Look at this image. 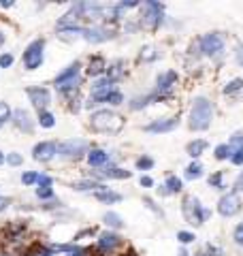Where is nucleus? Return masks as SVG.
I'll return each mask as SVG.
<instances>
[{
	"label": "nucleus",
	"mask_w": 243,
	"mask_h": 256,
	"mask_svg": "<svg viewBox=\"0 0 243 256\" xmlns=\"http://www.w3.org/2000/svg\"><path fill=\"white\" fill-rule=\"evenodd\" d=\"M177 239H179V241L186 245V243H192L194 241V235L188 233V231H179V233H177Z\"/></svg>",
	"instance_id": "37"
},
{
	"label": "nucleus",
	"mask_w": 243,
	"mask_h": 256,
	"mask_svg": "<svg viewBox=\"0 0 243 256\" xmlns=\"http://www.w3.org/2000/svg\"><path fill=\"white\" fill-rule=\"evenodd\" d=\"M230 156H233V149H230L228 143H220V145L215 147V158L218 160H226Z\"/></svg>",
	"instance_id": "26"
},
{
	"label": "nucleus",
	"mask_w": 243,
	"mask_h": 256,
	"mask_svg": "<svg viewBox=\"0 0 243 256\" xmlns=\"http://www.w3.org/2000/svg\"><path fill=\"white\" fill-rule=\"evenodd\" d=\"M179 256H190V254H188L186 250H181V252H179Z\"/></svg>",
	"instance_id": "52"
},
{
	"label": "nucleus",
	"mask_w": 243,
	"mask_h": 256,
	"mask_svg": "<svg viewBox=\"0 0 243 256\" xmlns=\"http://www.w3.org/2000/svg\"><path fill=\"white\" fill-rule=\"evenodd\" d=\"M162 11L164 7L158 2H145L143 4V15H141V24L149 30H156L162 24Z\"/></svg>",
	"instance_id": "6"
},
{
	"label": "nucleus",
	"mask_w": 243,
	"mask_h": 256,
	"mask_svg": "<svg viewBox=\"0 0 243 256\" xmlns=\"http://www.w3.org/2000/svg\"><path fill=\"white\" fill-rule=\"evenodd\" d=\"M228 145H230V149H243V132H235Z\"/></svg>",
	"instance_id": "36"
},
{
	"label": "nucleus",
	"mask_w": 243,
	"mask_h": 256,
	"mask_svg": "<svg viewBox=\"0 0 243 256\" xmlns=\"http://www.w3.org/2000/svg\"><path fill=\"white\" fill-rule=\"evenodd\" d=\"M4 162V156H2V154H0V164H2Z\"/></svg>",
	"instance_id": "53"
},
{
	"label": "nucleus",
	"mask_w": 243,
	"mask_h": 256,
	"mask_svg": "<svg viewBox=\"0 0 243 256\" xmlns=\"http://www.w3.org/2000/svg\"><path fill=\"white\" fill-rule=\"evenodd\" d=\"M175 126H177V120H175V117H169V120L152 122V124L145 126V130H147V132H171Z\"/></svg>",
	"instance_id": "15"
},
{
	"label": "nucleus",
	"mask_w": 243,
	"mask_h": 256,
	"mask_svg": "<svg viewBox=\"0 0 243 256\" xmlns=\"http://www.w3.org/2000/svg\"><path fill=\"white\" fill-rule=\"evenodd\" d=\"M198 177H203V167H201V162L194 160L192 164L186 167V179H198Z\"/></svg>",
	"instance_id": "24"
},
{
	"label": "nucleus",
	"mask_w": 243,
	"mask_h": 256,
	"mask_svg": "<svg viewBox=\"0 0 243 256\" xmlns=\"http://www.w3.org/2000/svg\"><path fill=\"white\" fill-rule=\"evenodd\" d=\"M85 149H88V141H83V139H68V141L58 145V154L62 158H79L85 154Z\"/></svg>",
	"instance_id": "8"
},
{
	"label": "nucleus",
	"mask_w": 243,
	"mask_h": 256,
	"mask_svg": "<svg viewBox=\"0 0 243 256\" xmlns=\"http://www.w3.org/2000/svg\"><path fill=\"white\" fill-rule=\"evenodd\" d=\"M102 71H105V60H102L100 56L92 58V60H90V66H88V73L92 75V77H98Z\"/></svg>",
	"instance_id": "22"
},
{
	"label": "nucleus",
	"mask_w": 243,
	"mask_h": 256,
	"mask_svg": "<svg viewBox=\"0 0 243 256\" xmlns=\"http://www.w3.org/2000/svg\"><path fill=\"white\" fill-rule=\"evenodd\" d=\"M79 68L81 64L79 62H73L66 71H62L60 75L56 77V88L62 90V92H71V90H77V83H79Z\"/></svg>",
	"instance_id": "4"
},
{
	"label": "nucleus",
	"mask_w": 243,
	"mask_h": 256,
	"mask_svg": "<svg viewBox=\"0 0 243 256\" xmlns=\"http://www.w3.org/2000/svg\"><path fill=\"white\" fill-rule=\"evenodd\" d=\"M241 205H243V203L239 199V194H237V192H228V194H224L222 199H220L218 211H220V216L230 218V216H235V213L241 211Z\"/></svg>",
	"instance_id": "9"
},
{
	"label": "nucleus",
	"mask_w": 243,
	"mask_h": 256,
	"mask_svg": "<svg viewBox=\"0 0 243 256\" xmlns=\"http://www.w3.org/2000/svg\"><path fill=\"white\" fill-rule=\"evenodd\" d=\"M102 103H109V105H120V103H124V96H122V92H117V90H111V92L105 96V100H102Z\"/></svg>",
	"instance_id": "30"
},
{
	"label": "nucleus",
	"mask_w": 243,
	"mask_h": 256,
	"mask_svg": "<svg viewBox=\"0 0 243 256\" xmlns=\"http://www.w3.org/2000/svg\"><path fill=\"white\" fill-rule=\"evenodd\" d=\"M9 115H11V109L7 107V103H0V120H9Z\"/></svg>",
	"instance_id": "44"
},
{
	"label": "nucleus",
	"mask_w": 243,
	"mask_h": 256,
	"mask_svg": "<svg viewBox=\"0 0 243 256\" xmlns=\"http://www.w3.org/2000/svg\"><path fill=\"white\" fill-rule=\"evenodd\" d=\"M194 256H205V254H194Z\"/></svg>",
	"instance_id": "54"
},
{
	"label": "nucleus",
	"mask_w": 243,
	"mask_h": 256,
	"mask_svg": "<svg viewBox=\"0 0 243 256\" xmlns=\"http://www.w3.org/2000/svg\"><path fill=\"white\" fill-rule=\"evenodd\" d=\"M26 94H28L30 103L41 111H45V107L51 103V94H49V90L47 88H28L26 90Z\"/></svg>",
	"instance_id": "12"
},
{
	"label": "nucleus",
	"mask_w": 243,
	"mask_h": 256,
	"mask_svg": "<svg viewBox=\"0 0 243 256\" xmlns=\"http://www.w3.org/2000/svg\"><path fill=\"white\" fill-rule=\"evenodd\" d=\"M201 51L209 58H215L224 51V39L218 34V32H209L201 39Z\"/></svg>",
	"instance_id": "7"
},
{
	"label": "nucleus",
	"mask_w": 243,
	"mask_h": 256,
	"mask_svg": "<svg viewBox=\"0 0 243 256\" xmlns=\"http://www.w3.org/2000/svg\"><path fill=\"white\" fill-rule=\"evenodd\" d=\"M39 124L43 128H53L56 126V117H53L49 111H41V115H39Z\"/></svg>",
	"instance_id": "29"
},
{
	"label": "nucleus",
	"mask_w": 243,
	"mask_h": 256,
	"mask_svg": "<svg viewBox=\"0 0 243 256\" xmlns=\"http://www.w3.org/2000/svg\"><path fill=\"white\" fill-rule=\"evenodd\" d=\"M102 220H105V224H107V226H111V228H122V226H124L122 216H117L115 211H107Z\"/></svg>",
	"instance_id": "23"
},
{
	"label": "nucleus",
	"mask_w": 243,
	"mask_h": 256,
	"mask_svg": "<svg viewBox=\"0 0 243 256\" xmlns=\"http://www.w3.org/2000/svg\"><path fill=\"white\" fill-rule=\"evenodd\" d=\"M213 122V105L205 96H196L190 109V128L192 130H207Z\"/></svg>",
	"instance_id": "1"
},
{
	"label": "nucleus",
	"mask_w": 243,
	"mask_h": 256,
	"mask_svg": "<svg viewBox=\"0 0 243 256\" xmlns=\"http://www.w3.org/2000/svg\"><path fill=\"white\" fill-rule=\"evenodd\" d=\"M235 60H237V64L239 66H243V43L239 47H237V51H235Z\"/></svg>",
	"instance_id": "46"
},
{
	"label": "nucleus",
	"mask_w": 243,
	"mask_h": 256,
	"mask_svg": "<svg viewBox=\"0 0 243 256\" xmlns=\"http://www.w3.org/2000/svg\"><path fill=\"white\" fill-rule=\"evenodd\" d=\"M141 186L149 188V186H154V179H152V177H147V175H143V177H141Z\"/></svg>",
	"instance_id": "48"
},
{
	"label": "nucleus",
	"mask_w": 243,
	"mask_h": 256,
	"mask_svg": "<svg viewBox=\"0 0 243 256\" xmlns=\"http://www.w3.org/2000/svg\"><path fill=\"white\" fill-rule=\"evenodd\" d=\"M7 205H9V199H0V211L7 209Z\"/></svg>",
	"instance_id": "49"
},
{
	"label": "nucleus",
	"mask_w": 243,
	"mask_h": 256,
	"mask_svg": "<svg viewBox=\"0 0 243 256\" xmlns=\"http://www.w3.org/2000/svg\"><path fill=\"white\" fill-rule=\"evenodd\" d=\"M230 162L237 164V167H241L243 164V149H235L233 156H230Z\"/></svg>",
	"instance_id": "39"
},
{
	"label": "nucleus",
	"mask_w": 243,
	"mask_h": 256,
	"mask_svg": "<svg viewBox=\"0 0 243 256\" xmlns=\"http://www.w3.org/2000/svg\"><path fill=\"white\" fill-rule=\"evenodd\" d=\"M13 117H15V120H13V122H15V126H17L19 130H24V132H32V128H34V126H32L30 113H28L26 109H17V111L13 113Z\"/></svg>",
	"instance_id": "16"
},
{
	"label": "nucleus",
	"mask_w": 243,
	"mask_h": 256,
	"mask_svg": "<svg viewBox=\"0 0 243 256\" xmlns=\"http://www.w3.org/2000/svg\"><path fill=\"white\" fill-rule=\"evenodd\" d=\"M120 243H122V237L115 233H102L98 237V248L102 252H111V250H115Z\"/></svg>",
	"instance_id": "14"
},
{
	"label": "nucleus",
	"mask_w": 243,
	"mask_h": 256,
	"mask_svg": "<svg viewBox=\"0 0 243 256\" xmlns=\"http://www.w3.org/2000/svg\"><path fill=\"white\" fill-rule=\"evenodd\" d=\"M56 154H58V145L53 141H41L32 149V156H34V160H39V162H49Z\"/></svg>",
	"instance_id": "11"
},
{
	"label": "nucleus",
	"mask_w": 243,
	"mask_h": 256,
	"mask_svg": "<svg viewBox=\"0 0 243 256\" xmlns=\"http://www.w3.org/2000/svg\"><path fill=\"white\" fill-rule=\"evenodd\" d=\"M0 256H7V254H0Z\"/></svg>",
	"instance_id": "56"
},
{
	"label": "nucleus",
	"mask_w": 243,
	"mask_h": 256,
	"mask_svg": "<svg viewBox=\"0 0 243 256\" xmlns=\"http://www.w3.org/2000/svg\"><path fill=\"white\" fill-rule=\"evenodd\" d=\"M11 64H13V56L11 53H2L0 56V68H9Z\"/></svg>",
	"instance_id": "40"
},
{
	"label": "nucleus",
	"mask_w": 243,
	"mask_h": 256,
	"mask_svg": "<svg viewBox=\"0 0 243 256\" xmlns=\"http://www.w3.org/2000/svg\"><path fill=\"white\" fill-rule=\"evenodd\" d=\"M90 124L94 130H102V132H117L124 126V120L117 113H113L109 109H102L92 113L90 117Z\"/></svg>",
	"instance_id": "2"
},
{
	"label": "nucleus",
	"mask_w": 243,
	"mask_h": 256,
	"mask_svg": "<svg viewBox=\"0 0 243 256\" xmlns=\"http://www.w3.org/2000/svg\"><path fill=\"white\" fill-rule=\"evenodd\" d=\"M75 190H105V186L98 184V181H79V184H75Z\"/></svg>",
	"instance_id": "27"
},
{
	"label": "nucleus",
	"mask_w": 243,
	"mask_h": 256,
	"mask_svg": "<svg viewBox=\"0 0 243 256\" xmlns=\"http://www.w3.org/2000/svg\"><path fill=\"white\" fill-rule=\"evenodd\" d=\"M0 4H2V7H4V9H9V7H13V2H11V0H2V2H0Z\"/></svg>",
	"instance_id": "50"
},
{
	"label": "nucleus",
	"mask_w": 243,
	"mask_h": 256,
	"mask_svg": "<svg viewBox=\"0 0 243 256\" xmlns=\"http://www.w3.org/2000/svg\"><path fill=\"white\" fill-rule=\"evenodd\" d=\"M207 252H209V256H224V250L218 248V245H211V243H207Z\"/></svg>",
	"instance_id": "43"
},
{
	"label": "nucleus",
	"mask_w": 243,
	"mask_h": 256,
	"mask_svg": "<svg viewBox=\"0 0 243 256\" xmlns=\"http://www.w3.org/2000/svg\"><path fill=\"white\" fill-rule=\"evenodd\" d=\"M107 160H109V154H107L105 149H92L88 154L90 167H102V164H107Z\"/></svg>",
	"instance_id": "17"
},
{
	"label": "nucleus",
	"mask_w": 243,
	"mask_h": 256,
	"mask_svg": "<svg viewBox=\"0 0 243 256\" xmlns=\"http://www.w3.org/2000/svg\"><path fill=\"white\" fill-rule=\"evenodd\" d=\"M207 149V141L205 139H196V141H192V143H188V147H186V152H188V156L196 160L201 154Z\"/></svg>",
	"instance_id": "18"
},
{
	"label": "nucleus",
	"mask_w": 243,
	"mask_h": 256,
	"mask_svg": "<svg viewBox=\"0 0 243 256\" xmlns=\"http://www.w3.org/2000/svg\"><path fill=\"white\" fill-rule=\"evenodd\" d=\"M98 175H102V177H109V179H128L132 173H130V171L117 169V167H107L105 171H100Z\"/></svg>",
	"instance_id": "19"
},
{
	"label": "nucleus",
	"mask_w": 243,
	"mask_h": 256,
	"mask_svg": "<svg viewBox=\"0 0 243 256\" xmlns=\"http://www.w3.org/2000/svg\"><path fill=\"white\" fill-rule=\"evenodd\" d=\"M81 36L90 43H105V41L113 39V30L102 28V26H92V28H83Z\"/></svg>",
	"instance_id": "13"
},
{
	"label": "nucleus",
	"mask_w": 243,
	"mask_h": 256,
	"mask_svg": "<svg viewBox=\"0 0 243 256\" xmlns=\"http://www.w3.org/2000/svg\"><path fill=\"white\" fill-rule=\"evenodd\" d=\"M2 43H4V34H2V32H0V45H2Z\"/></svg>",
	"instance_id": "51"
},
{
	"label": "nucleus",
	"mask_w": 243,
	"mask_h": 256,
	"mask_svg": "<svg viewBox=\"0 0 243 256\" xmlns=\"http://www.w3.org/2000/svg\"><path fill=\"white\" fill-rule=\"evenodd\" d=\"M233 239H235L237 245H243V222L237 224V228H235V233H233Z\"/></svg>",
	"instance_id": "38"
},
{
	"label": "nucleus",
	"mask_w": 243,
	"mask_h": 256,
	"mask_svg": "<svg viewBox=\"0 0 243 256\" xmlns=\"http://www.w3.org/2000/svg\"><path fill=\"white\" fill-rule=\"evenodd\" d=\"M21 160H24V158H21L19 154H9L7 162H9V164H13V167H17V164H21Z\"/></svg>",
	"instance_id": "45"
},
{
	"label": "nucleus",
	"mask_w": 243,
	"mask_h": 256,
	"mask_svg": "<svg viewBox=\"0 0 243 256\" xmlns=\"http://www.w3.org/2000/svg\"><path fill=\"white\" fill-rule=\"evenodd\" d=\"M53 179L49 177V175H39V188H51Z\"/></svg>",
	"instance_id": "41"
},
{
	"label": "nucleus",
	"mask_w": 243,
	"mask_h": 256,
	"mask_svg": "<svg viewBox=\"0 0 243 256\" xmlns=\"http://www.w3.org/2000/svg\"><path fill=\"white\" fill-rule=\"evenodd\" d=\"M122 66H124V62H122V60L113 62L111 66H109V68H111V71H109V79H111V81H113V79H117V77H120V75L124 73V71H122Z\"/></svg>",
	"instance_id": "34"
},
{
	"label": "nucleus",
	"mask_w": 243,
	"mask_h": 256,
	"mask_svg": "<svg viewBox=\"0 0 243 256\" xmlns=\"http://www.w3.org/2000/svg\"><path fill=\"white\" fill-rule=\"evenodd\" d=\"M239 90H243V79H230L228 83L224 85V94H235V92H239Z\"/></svg>",
	"instance_id": "28"
},
{
	"label": "nucleus",
	"mask_w": 243,
	"mask_h": 256,
	"mask_svg": "<svg viewBox=\"0 0 243 256\" xmlns=\"http://www.w3.org/2000/svg\"><path fill=\"white\" fill-rule=\"evenodd\" d=\"M235 192H243V171L239 173V177L235 179Z\"/></svg>",
	"instance_id": "47"
},
{
	"label": "nucleus",
	"mask_w": 243,
	"mask_h": 256,
	"mask_svg": "<svg viewBox=\"0 0 243 256\" xmlns=\"http://www.w3.org/2000/svg\"><path fill=\"white\" fill-rule=\"evenodd\" d=\"M94 196H96V199H98L100 203H117V201H122V194H117V192H111L109 188L98 190Z\"/></svg>",
	"instance_id": "21"
},
{
	"label": "nucleus",
	"mask_w": 243,
	"mask_h": 256,
	"mask_svg": "<svg viewBox=\"0 0 243 256\" xmlns=\"http://www.w3.org/2000/svg\"><path fill=\"white\" fill-rule=\"evenodd\" d=\"M222 177H224V173H222V171H215V173L211 175V177H209V186H211V188H224Z\"/></svg>",
	"instance_id": "33"
},
{
	"label": "nucleus",
	"mask_w": 243,
	"mask_h": 256,
	"mask_svg": "<svg viewBox=\"0 0 243 256\" xmlns=\"http://www.w3.org/2000/svg\"><path fill=\"white\" fill-rule=\"evenodd\" d=\"M154 100H158V94H145V96H139V98H134L132 103H130V109H143V107H147V105H152Z\"/></svg>",
	"instance_id": "20"
},
{
	"label": "nucleus",
	"mask_w": 243,
	"mask_h": 256,
	"mask_svg": "<svg viewBox=\"0 0 243 256\" xmlns=\"http://www.w3.org/2000/svg\"><path fill=\"white\" fill-rule=\"evenodd\" d=\"M21 184H26V186L39 184V173H34V171H26V173L21 175Z\"/></svg>",
	"instance_id": "32"
},
{
	"label": "nucleus",
	"mask_w": 243,
	"mask_h": 256,
	"mask_svg": "<svg viewBox=\"0 0 243 256\" xmlns=\"http://www.w3.org/2000/svg\"><path fill=\"white\" fill-rule=\"evenodd\" d=\"M2 124H4V122H2V120H0V126H2Z\"/></svg>",
	"instance_id": "55"
},
{
	"label": "nucleus",
	"mask_w": 243,
	"mask_h": 256,
	"mask_svg": "<svg viewBox=\"0 0 243 256\" xmlns=\"http://www.w3.org/2000/svg\"><path fill=\"white\" fill-rule=\"evenodd\" d=\"M154 167V158H149V156H141L137 160V169H141V171H149Z\"/></svg>",
	"instance_id": "35"
},
{
	"label": "nucleus",
	"mask_w": 243,
	"mask_h": 256,
	"mask_svg": "<svg viewBox=\"0 0 243 256\" xmlns=\"http://www.w3.org/2000/svg\"><path fill=\"white\" fill-rule=\"evenodd\" d=\"M43 49H45V41L43 39H36L32 41L24 51V64L28 71H34L43 64Z\"/></svg>",
	"instance_id": "5"
},
{
	"label": "nucleus",
	"mask_w": 243,
	"mask_h": 256,
	"mask_svg": "<svg viewBox=\"0 0 243 256\" xmlns=\"http://www.w3.org/2000/svg\"><path fill=\"white\" fill-rule=\"evenodd\" d=\"M181 209H183V218H186L188 224H203L205 218H207V211L203 209L201 201L196 196H186Z\"/></svg>",
	"instance_id": "3"
},
{
	"label": "nucleus",
	"mask_w": 243,
	"mask_h": 256,
	"mask_svg": "<svg viewBox=\"0 0 243 256\" xmlns=\"http://www.w3.org/2000/svg\"><path fill=\"white\" fill-rule=\"evenodd\" d=\"M36 196H39V199H51L53 190L51 188H36Z\"/></svg>",
	"instance_id": "42"
},
{
	"label": "nucleus",
	"mask_w": 243,
	"mask_h": 256,
	"mask_svg": "<svg viewBox=\"0 0 243 256\" xmlns=\"http://www.w3.org/2000/svg\"><path fill=\"white\" fill-rule=\"evenodd\" d=\"M158 56H160V51H156L154 47H145V49H141V60H145V62H154Z\"/></svg>",
	"instance_id": "31"
},
{
	"label": "nucleus",
	"mask_w": 243,
	"mask_h": 256,
	"mask_svg": "<svg viewBox=\"0 0 243 256\" xmlns=\"http://www.w3.org/2000/svg\"><path fill=\"white\" fill-rule=\"evenodd\" d=\"M181 179L179 177H175V175H169V177H166V194H175V192H179L181 190Z\"/></svg>",
	"instance_id": "25"
},
{
	"label": "nucleus",
	"mask_w": 243,
	"mask_h": 256,
	"mask_svg": "<svg viewBox=\"0 0 243 256\" xmlns=\"http://www.w3.org/2000/svg\"><path fill=\"white\" fill-rule=\"evenodd\" d=\"M156 88H158V98H164V96H169L173 92V88H175V83H177V73L175 71H166V73H162L158 75V79H156Z\"/></svg>",
	"instance_id": "10"
}]
</instances>
